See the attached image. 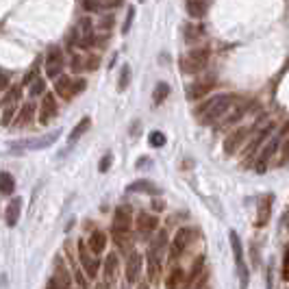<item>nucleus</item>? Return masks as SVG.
<instances>
[{
    "instance_id": "nucleus-1",
    "label": "nucleus",
    "mask_w": 289,
    "mask_h": 289,
    "mask_svg": "<svg viewBox=\"0 0 289 289\" xmlns=\"http://www.w3.org/2000/svg\"><path fill=\"white\" fill-rule=\"evenodd\" d=\"M235 102H237V96L235 94H220V96H215V98L207 100L202 107H198L196 116L200 118L204 124H211V122H215V120L224 118V113L231 111V107L235 105Z\"/></svg>"
},
{
    "instance_id": "nucleus-2",
    "label": "nucleus",
    "mask_w": 289,
    "mask_h": 289,
    "mask_svg": "<svg viewBox=\"0 0 289 289\" xmlns=\"http://www.w3.org/2000/svg\"><path fill=\"white\" fill-rule=\"evenodd\" d=\"M209 57H211V50L209 48H196V50H189L187 55L180 59V70L187 72V74H198L207 68Z\"/></svg>"
},
{
    "instance_id": "nucleus-3",
    "label": "nucleus",
    "mask_w": 289,
    "mask_h": 289,
    "mask_svg": "<svg viewBox=\"0 0 289 289\" xmlns=\"http://www.w3.org/2000/svg\"><path fill=\"white\" fill-rule=\"evenodd\" d=\"M228 239H231V248H233V257H235V266H237V272H239V281H242V289H248L250 274H248V268H246V261H244L242 242H239V237L235 231L228 233Z\"/></svg>"
},
{
    "instance_id": "nucleus-4",
    "label": "nucleus",
    "mask_w": 289,
    "mask_h": 289,
    "mask_svg": "<svg viewBox=\"0 0 289 289\" xmlns=\"http://www.w3.org/2000/svg\"><path fill=\"white\" fill-rule=\"evenodd\" d=\"M85 87H87V83L83 81V78H76V81H72L70 76H59L57 83H55V92L61 96V98H65V100L74 98V96L81 94Z\"/></svg>"
},
{
    "instance_id": "nucleus-5",
    "label": "nucleus",
    "mask_w": 289,
    "mask_h": 289,
    "mask_svg": "<svg viewBox=\"0 0 289 289\" xmlns=\"http://www.w3.org/2000/svg\"><path fill=\"white\" fill-rule=\"evenodd\" d=\"M63 65H65V57H63V50L59 46H50L46 52V76L48 78H59L63 72Z\"/></svg>"
},
{
    "instance_id": "nucleus-6",
    "label": "nucleus",
    "mask_w": 289,
    "mask_h": 289,
    "mask_svg": "<svg viewBox=\"0 0 289 289\" xmlns=\"http://www.w3.org/2000/svg\"><path fill=\"white\" fill-rule=\"evenodd\" d=\"M213 87H215V76L213 74L202 76V78H198L196 83H191V85L187 87V98L189 100H198V98H202V96H207Z\"/></svg>"
},
{
    "instance_id": "nucleus-7",
    "label": "nucleus",
    "mask_w": 289,
    "mask_h": 289,
    "mask_svg": "<svg viewBox=\"0 0 289 289\" xmlns=\"http://www.w3.org/2000/svg\"><path fill=\"white\" fill-rule=\"evenodd\" d=\"M248 133H250V129H244V126H242V129H235L233 133L224 140V154L231 156V154L237 152V148L244 144V140L248 137Z\"/></svg>"
},
{
    "instance_id": "nucleus-8",
    "label": "nucleus",
    "mask_w": 289,
    "mask_h": 289,
    "mask_svg": "<svg viewBox=\"0 0 289 289\" xmlns=\"http://www.w3.org/2000/svg\"><path fill=\"white\" fill-rule=\"evenodd\" d=\"M78 257H81V263L85 266L87 276H89V279H96V276H98L100 261H98V259H92V257H89V252L85 250V242H83V239H78Z\"/></svg>"
},
{
    "instance_id": "nucleus-9",
    "label": "nucleus",
    "mask_w": 289,
    "mask_h": 289,
    "mask_svg": "<svg viewBox=\"0 0 289 289\" xmlns=\"http://www.w3.org/2000/svg\"><path fill=\"white\" fill-rule=\"evenodd\" d=\"M57 116V100L52 94H44V100H41L39 107V124H48L52 118Z\"/></svg>"
},
{
    "instance_id": "nucleus-10",
    "label": "nucleus",
    "mask_w": 289,
    "mask_h": 289,
    "mask_svg": "<svg viewBox=\"0 0 289 289\" xmlns=\"http://www.w3.org/2000/svg\"><path fill=\"white\" fill-rule=\"evenodd\" d=\"M272 202L274 198L272 194H266L263 198H259V209H257V226H266L270 222V215H272Z\"/></svg>"
},
{
    "instance_id": "nucleus-11",
    "label": "nucleus",
    "mask_w": 289,
    "mask_h": 289,
    "mask_svg": "<svg viewBox=\"0 0 289 289\" xmlns=\"http://www.w3.org/2000/svg\"><path fill=\"white\" fill-rule=\"evenodd\" d=\"M131 222H133V215H131L129 204L118 207L116 215H113V231H126V228H131Z\"/></svg>"
},
{
    "instance_id": "nucleus-12",
    "label": "nucleus",
    "mask_w": 289,
    "mask_h": 289,
    "mask_svg": "<svg viewBox=\"0 0 289 289\" xmlns=\"http://www.w3.org/2000/svg\"><path fill=\"white\" fill-rule=\"evenodd\" d=\"M98 57L96 55H74L72 57V70L74 72H83V70H87V72H92V70H96L98 68Z\"/></svg>"
},
{
    "instance_id": "nucleus-13",
    "label": "nucleus",
    "mask_w": 289,
    "mask_h": 289,
    "mask_svg": "<svg viewBox=\"0 0 289 289\" xmlns=\"http://www.w3.org/2000/svg\"><path fill=\"white\" fill-rule=\"evenodd\" d=\"M142 263H144V259L140 252H131L129 261H126V281L129 283H137V276L142 272Z\"/></svg>"
},
{
    "instance_id": "nucleus-14",
    "label": "nucleus",
    "mask_w": 289,
    "mask_h": 289,
    "mask_svg": "<svg viewBox=\"0 0 289 289\" xmlns=\"http://www.w3.org/2000/svg\"><path fill=\"white\" fill-rule=\"evenodd\" d=\"M276 150H279V137H272L268 144H266V148L261 150V154H259V165H257V172H266V163L270 161V156H272Z\"/></svg>"
},
{
    "instance_id": "nucleus-15",
    "label": "nucleus",
    "mask_w": 289,
    "mask_h": 289,
    "mask_svg": "<svg viewBox=\"0 0 289 289\" xmlns=\"http://www.w3.org/2000/svg\"><path fill=\"white\" fill-rule=\"evenodd\" d=\"M20 211H22V198H13V200L9 202V207L4 209V222H7V226H15L17 220H20Z\"/></svg>"
},
{
    "instance_id": "nucleus-16",
    "label": "nucleus",
    "mask_w": 289,
    "mask_h": 289,
    "mask_svg": "<svg viewBox=\"0 0 289 289\" xmlns=\"http://www.w3.org/2000/svg\"><path fill=\"white\" fill-rule=\"evenodd\" d=\"M191 242V231L189 228H180V231L174 235L172 239V248H174V257H178L180 252H183L185 248H187V244Z\"/></svg>"
},
{
    "instance_id": "nucleus-17",
    "label": "nucleus",
    "mask_w": 289,
    "mask_h": 289,
    "mask_svg": "<svg viewBox=\"0 0 289 289\" xmlns=\"http://www.w3.org/2000/svg\"><path fill=\"white\" fill-rule=\"evenodd\" d=\"M59 135H61V131H52L50 135H44V137H39V140L24 142L22 146H24V148H28V150H39V148H46V146H50V144H55Z\"/></svg>"
},
{
    "instance_id": "nucleus-18",
    "label": "nucleus",
    "mask_w": 289,
    "mask_h": 289,
    "mask_svg": "<svg viewBox=\"0 0 289 289\" xmlns=\"http://www.w3.org/2000/svg\"><path fill=\"white\" fill-rule=\"evenodd\" d=\"M46 289H70V274L63 268H57V274L48 281Z\"/></svg>"
},
{
    "instance_id": "nucleus-19",
    "label": "nucleus",
    "mask_w": 289,
    "mask_h": 289,
    "mask_svg": "<svg viewBox=\"0 0 289 289\" xmlns=\"http://www.w3.org/2000/svg\"><path fill=\"white\" fill-rule=\"evenodd\" d=\"M156 226H159L156 215H150V213H140V215H137V228H140V233H154Z\"/></svg>"
},
{
    "instance_id": "nucleus-20",
    "label": "nucleus",
    "mask_w": 289,
    "mask_h": 289,
    "mask_svg": "<svg viewBox=\"0 0 289 289\" xmlns=\"http://www.w3.org/2000/svg\"><path fill=\"white\" fill-rule=\"evenodd\" d=\"M105 246H107V235L102 231H94L92 237H89V242H87V248L92 250L94 255H100V252L105 250Z\"/></svg>"
},
{
    "instance_id": "nucleus-21",
    "label": "nucleus",
    "mask_w": 289,
    "mask_h": 289,
    "mask_svg": "<svg viewBox=\"0 0 289 289\" xmlns=\"http://www.w3.org/2000/svg\"><path fill=\"white\" fill-rule=\"evenodd\" d=\"M33 116H35V105H33V102H26V105L20 109V113H17L15 126H17V129H22V126L31 124L33 122Z\"/></svg>"
},
{
    "instance_id": "nucleus-22",
    "label": "nucleus",
    "mask_w": 289,
    "mask_h": 289,
    "mask_svg": "<svg viewBox=\"0 0 289 289\" xmlns=\"http://www.w3.org/2000/svg\"><path fill=\"white\" fill-rule=\"evenodd\" d=\"M185 9H187L189 17L200 20V17L207 13V0H187V2H185Z\"/></svg>"
},
{
    "instance_id": "nucleus-23",
    "label": "nucleus",
    "mask_w": 289,
    "mask_h": 289,
    "mask_svg": "<svg viewBox=\"0 0 289 289\" xmlns=\"http://www.w3.org/2000/svg\"><path fill=\"white\" fill-rule=\"evenodd\" d=\"M89 124H92V120H89V118H83L81 122H78V124L74 126V129H72V133H70V137H68V144H70V146H74V144H76L78 140H81V135H83V133H87Z\"/></svg>"
},
{
    "instance_id": "nucleus-24",
    "label": "nucleus",
    "mask_w": 289,
    "mask_h": 289,
    "mask_svg": "<svg viewBox=\"0 0 289 289\" xmlns=\"http://www.w3.org/2000/svg\"><path fill=\"white\" fill-rule=\"evenodd\" d=\"M113 242H116V246L120 250L129 252L131 250V233H129V228H126V231H113Z\"/></svg>"
},
{
    "instance_id": "nucleus-25",
    "label": "nucleus",
    "mask_w": 289,
    "mask_h": 289,
    "mask_svg": "<svg viewBox=\"0 0 289 289\" xmlns=\"http://www.w3.org/2000/svg\"><path fill=\"white\" fill-rule=\"evenodd\" d=\"M183 281H185L183 270H180V268H172V272H170V276H167V281H165V287L167 289H178L180 285H183Z\"/></svg>"
},
{
    "instance_id": "nucleus-26",
    "label": "nucleus",
    "mask_w": 289,
    "mask_h": 289,
    "mask_svg": "<svg viewBox=\"0 0 289 289\" xmlns=\"http://www.w3.org/2000/svg\"><path fill=\"white\" fill-rule=\"evenodd\" d=\"M204 33V26H200V24H185V41H196L200 35Z\"/></svg>"
},
{
    "instance_id": "nucleus-27",
    "label": "nucleus",
    "mask_w": 289,
    "mask_h": 289,
    "mask_svg": "<svg viewBox=\"0 0 289 289\" xmlns=\"http://www.w3.org/2000/svg\"><path fill=\"white\" fill-rule=\"evenodd\" d=\"M129 191H146V194H159V189H156L152 183H148V180H137V183H131L129 185Z\"/></svg>"
},
{
    "instance_id": "nucleus-28",
    "label": "nucleus",
    "mask_w": 289,
    "mask_h": 289,
    "mask_svg": "<svg viewBox=\"0 0 289 289\" xmlns=\"http://www.w3.org/2000/svg\"><path fill=\"white\" fill-rule=\"evenodd\" d=\"M167 96H170V85H167V83H159V85L154 87V94H152L154 105H161Z\"/></svg>"
},
{
    "instance_id": "nucleus-29",
    "label": "nucleus",
    "mask_w": 289,
    "mask_h": 289,
    "mask_svg": "<svg viewBox=\"0 0 289 289\" xmlns=\"http://www.w3.org/2000/svg\"><path fill=\"white\" fill-rule=\"evenodd\" d=\"M272 129H274V126H272V124H268V126H266V129H261V133H259V135L255 137V142H252V144H250V146H248V150H246V154H250V152H252V150H257L259 146H261V144H263V140H266V137H268L270 133H272Z\"/></svg>"
},
{
    "instance_id": "nucleus-30",
    "label": "nucleus",
    "mask_w": 289,
    "mask_h": 289,
    "mask_svg": "<svg viewBox=\"0 0 289 289\" xmlns=\"http://www.w3.org/2000/svg\"><path fill=\"white\" fill-rule=\"evenodd\" d=\"M118 270V255L116 252H111V255H107V261H105V272H107V281L113 279V274H116Z\"/></svg>"
},
{
    "instance_id": "nucleus-31",
    "label": "nucleus",
    "mask_w": 289,
    "mask_h": 289,
    "mask_svg": "<svg viewBox=\"0 0 289 289\" xmlns=\"http://www.w3.org/2000/svg\"><path fill=\"white\" fill-rule=\"evenodd\" d=\"M15 189V180L13 176H11L9 172H2V187H0V191H2V196H11Z\"/></svg>"
},
{
    "instance_id": "nucleus-32",
    "label": "nucleus",
    "mask_w": 289,
    "mask_h": 289,
    "mask_svg": "<svg viewBox=\"0 0 289 289\" xmlns=\"http://www.w3.org/2000/svg\"><path fill=\"white\" fill-rule=\"evenodd\" d=\"M129 83H131V65H122V70H120L118 89H120V92H124V89L129 87Z\"/></svg>"
},
{
    "instance_id": "nucleus-33",
    "label": "nucleus",
    "mask_w": 289,
    "mask_h": 289,
    "mask_svg": "<svg viewBox=\"0 0 289 289\" xmlns=\"http://www.w3.org/2000/svg\"><path fill=\"white\" fill-rule=\"evenodd\" d=\"M148 274H150V279H156V274H159V261H156L154 250L148 252Z\"/></svg>"
},
{
    "instance_id": "nucleus-34",
    "label": "nucleus",
    "mask_w": 289,
    "mask_h": 289,
    "mask_svg": "<svg viewBox=\"0 0 289 289\" xmlns=\"http://www.w3.org/2000/svg\"><path fill=\"white\" fill-rule=\"evenodd\" d=\"M20 98H22V89L17 87V85H13V87L9 89V94L2 98V105H15Z\"/></svg>"
},
{
    "instance_id": "nucleus-35",
    "label": "nucleus",
    "mask_w": 289,
    "mask_h": 289,
    "mask_svg": "<svg viewBox=\"0 0 289 289\" xmlns=\"http://www.w3.org/2000/svg\"><path fill=\"white\" fill-rule=\"evenodd\" d=\"M148 142H150V146H154V148H163L165 146V135L161 133V131H152V133L148 135Z\"/></svg>"
},
{
    "instance_id": "nucleus-36",
    "label": "nucleus",
    "mask_w": 289,
    "mask_h": 289,
    "mask_svg": "<svg viewBox=\"0 0 289 289\" xmlns=\"http://www.w3.org/2000/svg\"><path fill=\"white\" fill-rule=\"evenodd\" d=\"M165 244H167V235L163 231H159V233H156V237H154V242H152V246H150V250L161 252L165 248Z\"/></svg>"
},
{
    "instance_id": "nucleus-37",
    "label": "nucleus",
    "mask_w": 289,
    "mask_h": 289,
    "mask_svg": "<svg viewBox=\"0 0 289 289\" xmlns=\"http://www.w3.org/2000/svg\"><path fill=\"white\" fill-rule=\"evenodd\" d=\"M202 268H204V257H198L196 261H194V266H191V272H189V276H187V283H191V281L196 279V276H200Z\"/></svg>"
},
{
    "instance_id": "nucleus-38",
    "label": "nucleus",
    "mask_w": 289,
    "mask_h": 289,
    "mask_svg": "<svg viewBox=\"0 0 289 289\" xmlns=\"http://www.w3.org/2000/svg\"><path fill=\"white\" fill-rule=\"evenodd\" d=\"M46 92V81L44 78H35L33 85H31V96H39Z\"/></svg>"
},
{
    "instance_id": "nucleus-39",
    "label": "nucleus",
    "mask_w": 289,
    "mask_h": 289,
    "mask_svg": "<svg viewBox=\"0 0 289 289\" xmlns=\"http://www.w3.org/2000/svg\"><path fill=\"white\" fill-rule=\"evenodd\" d=\"M15 116V105H4V111H2V126H9L11 124V118Z\"/></svg>"
},
{
    "instance_id": "nucleus-40",
    "label": "nucleus",
    "mask_w": 289,
    "mask_h": 289,
    "mask_svg": "<svg viewBox=\"0 0 289 289\" xmlns=\"http://www.w3.org/2000/svg\"><path fill=\"white\" fill-rule=\"evenodd\" d=\"M37 65H39V63H33V68L26 72V76H24V81H22L24 85H31L35 78H37Z\"/></svg>"
},
{
    "instance_id": "nucleus-41",
    "label": "nucleus",
    "mask_w": 289,
    "mask_h": 289,
    "mask_svg": "<svg viewBox=\"0 0 289 289\" xmlns=\"http://www.w3.org/2000/svg\"><path fill=\"white\" fill-rule=\"evenodd\" d=\"M133 17H135V9H133V7H131V9H129V13H126L124 26H122V33H124V35H126V33H129V31H131V24H133Z\"/></svg>"
},
{
    "instance_id": "nucleus-42",
    "label": "nucleus",
    "mask_w": 289,
    "mask_h": 289,
    "mask_svg": "<svg viewBox=\"0 0 289 289\" xmlns=\"http://www.w3.org/2000/svg\"><path fill=\"white\" fill-rule=\"evenodd\" d=\"M111 161H113V154L109 152V154H105V159H100V163H98V170L100 172H107L111 167Z\"/></svg>"
},
{
    "instance_id": "nucleus-43",
    "label": "nucleus",
    "mask_w": 289,
    "mask_h": 289,
    "mask_svg": "<svg viewBox=\"0 0 289 289\" xmlns=\"http://www.w3.org/2000/svg\"><path fill=\"white\" fill-rule=\"evenodd\" d=\"M283 281H289V248H285V259H283Z\"/></svg>"
},
{
    "instance_id": "nucleus-44",
    "label": "nucleus",
    "mask_w": 289,
    "mask_h": 289,
    "mask_svg": "<svg viewBox=\"0 0 289 289\" xmlns=\"http://www.w3.org/2000/svg\"><path fill=\"white\" fill-rule=\"evenodd\" d=\"M83 7H85L87 11H96V9L100 7V4L96 2V0H83Z\"/></svg>"
},
{
    "instance_id": "nucleus-45",
    "label": "nucleus",
    "mask_w": 289,
    "mask_h": 289,
    "mask_svg": "<svg viewBox=\"0 0 289 289\" xmlns=\"http://www.w3.org/2000/svg\"><path fill=\"white\" fill-rule=\"evenodd\" d=\"M285 163H289V140H287L285 146H283V161H281V165H285Z\"/></svg>"
},
{
    "instance_id": "nucleus-46",
    "label": "nucleus",
    "mask_w": 289,
    "mask_h": 289,
    "mask_svg": "<svg viewBox=\"0 0 289 289\" xmlns=\"http://www.w3.org/2000/svg\"><path fill=\"white\" fill-rule=\"evenodd\" d=\"M9 87V72H2V89Z\"/></svg>"
},
{
    "instance_id": "nucleus-47",
    "label": "nucleus",
    "mask_w": 289,
    "mask_h": 289,
    "mask_svg": "<svg viewBox=\"0 0 289 289\" xmlns=\"http://www.w3.org/2000/svg\"><path fill=\"white\" fill-rule=\"evenodd\" d=\"M281 133H283V135H285V133H289V122H287L285 126H283V131H281Z\"/></svg>"
},
{
    "instance_id": "nucleus-48",
    "label": "nucleus",
    "mask_w": 289,
    "mask_h": 289,
    "mask_svg": "<svg viewBox=\"0 0 289 289\" xmlns=\"http://www.w3.org/2000/svg\"><path fill=\"white\" fill-rule=\"evenodd\" d=\"M140 2H144V0H140Z\"/></svg>"
}]
</instances>
